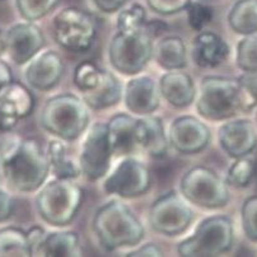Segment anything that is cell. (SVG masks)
<instances>
[{"label":"cell","mask_w":257,"mask_h":257,"mask_svg":"<svg viewBox=\"0 0 257 257\" xmlns=\"http://www.w3.org/2000/svg\"><path fill=\"white\" fill-rule=\"evenodd\" d=\"M93 230L101 246L108 251L135 246L144 237V228L138 216L117 200L106 203L96 211Z\"/></svg>","instance_id":"6da1fadb"},{"label":"cell","mask_w":257,"mask_h":257,"mask_svg":"<svg viewBox=\"0 0 257 257\" xmlns=\"http://www.w3.org/2000/svg\"><path fill=\"white\" fill-rule=\"evenodd\" d=\"M196 108L204 118L211 121L227 120L239 111L248 112L239 79L224 77L204 78L200 85Z\"/></svg>","instance_id":"7a4b0ae2"},{"label":"cell","mask_w":257,"mask_h":257,"mask_svg":"<svg viewBox=\"0 0 257 257\" xmlns=\"http://www.w3.org/2000/svg\"><path fill=\"white\" fill-rule=\"evenodd\" d=\"M51 168L47 154L36 139H26L20 149L2 166V175L12 189L33 192L44 185Z\"/></svg>","instance_id":"3957f363"},{"label":"cell","mask_w":257,"mask_h":257,"mask_svg":"<svg viewBox=\"0 0 257 257\" xmlns=\"http://www.w3.org/2000/svg\"><path fill=\"white\" fill-rule=\"evenodd\" d=\"M84 200V191L70 178L46 183L36 197V208L45 222L63 227L75 218Z\"/></svg>","instance_id":"277c9868"},{"label":"cell","mask_w":257,"mask_h":257,"mask_svg":"<svg viewBox=\"0 0 257 257\" xmlns=\"http://www.w3.org/2000/svg\"><path fill=\"white\" fill-rule=\"evenodd\" d=\"M88 123V104L74 94L52 97L42 108L41 125L45 130L64 140L77 139L85 132Z\"/></svg>","instance_id":"5b68a950"},{"label":"cell","mask_w":257,"mask_h":257,"mask_svg":"<svg viewBox=\"0 0 257 257\" xmlns=\"http://www.w3.org/2000/svg\"><path fill=\"white\" fill-rule=\"evenodd\" d=\"M233 239L232 220L224 215H214L200 223L191 237L180 242L177 252L183 257L218 256L229 251Z\"/></svg>","instance_id":"8992f818"},{"label":"cell","mask_w":257,"mask_h":257,"mask_svg":"<svg viewBox=\"0 0 257 257\" xmlns=\"http://www.w3.org/2000/svg\"><path fill=\"white\" fill-rule=\"evenodd\" d=\"M74 84L83 93L85 103L94 109L113 106L122 93L117 78L92 61H83L75 68Z\"/></svg>","instance_id":"52a82bcc"},{"label":"cell","mask_w":257,"mask_h":257,"mask_svg":"<svg viewBox=\"0 0 257 257\" xmlns=\"http://www.w3.org/2000/svg\"><path fill=\"white\" fill-rule=\"evenodd\" d=\"M52 33L56 42L68 51L84 52L96 39V22L87 12L69 7L54 17Z\"/></svg>","instance_id":"ba28073f"},{"label":"cell","mask_w":257,"mask_h":257,"mask_svg":"<svg viewBox=\"0 0 257 257\" xmlns=\"http://www.w3.org/2000/svg\"><path fill=\"white\" fill-rule=\"evenodd\" d=\"M152 37L145 27L134 33L118 32L109 45V61L122 74L134 75L147 66L153 55Z\"/></svg>","instance_id":"9c48e42d"},{"label":"cell","mask_w":257,"mask_h":257,"mask_svg":"<svg viewBox=\"0 0 257 257\" xmlns=\"http://www.w3.org/2000/svg\"><path fill=\"white\" fill-rule=\"evenodd\" d=\"M181 192L190 203L206 209L223 208L229 200L227 183L206 167H194L185 173Z\"/></svg>","instance_id":"30bf717a"},{"label":"cell","mask_w":257,"mask_h":257,"mask_svg":"<svg viewBox=\"0 0 257 257\" xmlns=\"http://www.w3.org/2000/svg\"><path fill=\"white\" fill-rule=\"evenodd\" d=\"M148 218L149 224L156 232L173 237L183 233L190 227L194 220V211L172 191L154 201Z\"/></svg>","instance_id":"8fae6325"},{"label":"cell","mask_w":257,"mask_h":257,"mask_svg":"<svg viewBox=\"0 0 257 257\" xmlns=\"http://www.w3.org/2000/svg\"><path fill=\"white\" fill-rule=\"evenodd\" d=\"M151 181V173L145 164L134 158H126L106 178L103 190L107 194L126 199L137 197L148 191Z\"/></svg>","instance_id":"7c38bea8"},{"label":"cell","mask_w":257,"mask_h":257,"mask_svg":"<svg viewBox=\"0 0 257 257\" xmlns=\"http://www.w3.org/2000/svg\"><path fill=\"white\" fill-rule=\"evenodd\" d=\"M111 157L112 152L107 137V125L102 122L94 123L88 130L82 145L79 158L82 172L89 180H99L108 171Z\"/></svg>","instance_id":"4fadbf2b"},{"label":"cell","mask_w":257,"mask_h":257,"mask_svg":"<svg viewBox=\"0 0 257 257\" xmlns=\"http://www.w3.org/2000/svg\"><path fill=\"white\" fill-rule=\"evenodd\" d=\"M44 45L45 37L41 28L31 21L17 23L6 33V51L18 65L32 60Z\"/></svg>","instance_id":"5bb4252c"},{"label":"cell","mask_w":257,"mask_h":257,"mask_svg":"<svg viewBox=\"0 0 257 257\" xmlns=\"http://www.w3.org/2000/svg\"><path fill=\"white\" fill-rule=\"evenodd\" d=\"M35 97L20 82L7 83L0 88V127L13 128L18 120L32 112Z\"/></svg>","instance_id":"9a60e30c"},{"label":"cell","mask_w":257,"mask_h":257,"mask_svg":"<svg viewBox=\"0 0 257 257\" xmlns=\"http://www.w3.org/2000/svg\"><path fill=\"white\" fill-rule=\"evenodd\" d=\"M171 145L182 154H195L206 148L210 140L208 126L192 116L176 118L170 127Z\"/></svg>","instance_id":"2e32d148"},{"label":"cell","mask_w":257,"mask_h":257,"mask_svg":"<svg viewBox=\"0 0 257 257\" xmlns=\"http://www.w3.org/2000/svg\"><path fill=\"white\" fill-rule=\"evenodd\" d=\"M64 61L54 50L37 54L26 69L28 84L37 90H50L58 85L64 74Z\"/></svg>","instance_id":"e0dca14e"},{"label":"cell","mask_w":257,"mask_h":257,"mask_svg":"<svg viewBox=\"0 0 257 257\" xmlns=\"http://www.w3.org/2000/svg\"><path fill=\"white\" fill-rule=\"evenodd\" d=\"M218 139L228 156L235 159L246 157L257 145L256 128L251 121L244 118L229 121L220 126Z\"/></svg>","instance_id":"ac0fdd59"},{"label":"cell","mask_w":257,"mask_h":257,"mask_svg":"<svg viewBox=\"0 0 257 257\" xmlns=\"http://www.w3.org/2000/svg\"><path fill=\"white\" fill-rule=\"evenodd\" d=\"M161 90L149 77H138L126 85L125 104L137 115H149L159 107Z\"/></svg>","instance_id":"d6986e66"},{"label":"cell","mask_w":257,"mask_h":257,"mask_svg":"<svg viewBox=\"0 0 257 257\" xmlns=\"http://www.w3.org/2000/svg\"><path fill=\"white\" fill-rule=\"evenodd\" d=\"M159 90L163 98L173 107L183 108L194 102L196 89L191 77L183 71L170 70L161 78Z\"/></svg>","instance_id":"ffe728a7"},{"label":"cell","mask_w":257,"mask_h":257,"mask_svg":"<svg viewBox=\"0 0 257 257\" xmlns=\"http://www.w3.org/2000/svg\"><path fill=\"white\" fill-rule=\"evenodd\" d=\"M229 46L214 32H200L194 40L192 58L201 68H214L227 60Z\"/></svg>","instance_id":"44dd1931"},{"label":"cell","mask_w":257,"mask_h":257,"mask_svg":"<svg viewBox=\"0 0 257 257\" xmlns=\"http://www.w3.org/2000/svg\"><path fill=\"white\" fill-rule=\"evenodd\" d=\"M135 139L138 147L144 149L153 158H162L167 153V135L164 132L163 122L159 117L148 116L138 120Z\"/></svg>","instance_id":"7402d4cb"},{"label":"cell","mask_w":257,"mask_h":257,"mask_svg":"<svg viewBox=\"0 0 257 257\" xmlns=\"http://www.w3.org/2000/svg\"><path fill=\"white\" fill-rule=\"evenodd\" d=\"M138 120L126 113L113 116L107 123V137L112 156H127L137 148L135 128Z\"/></svg>","instance_id":"603a6c76"},{"label":"cell","mask_w":257,"mask_h":257,"mask_svg":"<svg viewBox=\"0 0 257 257\" xmlns=\"http://www.w3.org/2000/svg\"><path fill=\"white\" fill-rule=\"evenodd\" d=\"M79 237L74 232H54L45 234L33 249V256L71 257L79 256Z\"/></svg>","instance_id":"cb8c5ba5"},{"label":"cell","mask_w":257,"mask_h":257,"mask_svg":"<svg viewBox=\"0 0 257 257\" xmlns=\"http://www.w3.org/2000/svg\"><path fill=\"white\" fill-rule=\"evenodd\" d=\"M158 65L166 70H180L186 66V46L180 37H166L161 40L153 51Z\"/></svg>","instance_id":"d4e9b609"},{"label":"cell","mask_w":257,"mask_h":257,"mask_svg":"<svg viewBox=\"0 0 257 257\" xmlns=\"http://www.w3.org/2000/svg\"><path fill=\"white\" fill-rule=\"evenodd\" d=\"M228 23L239 35L257 32V0H238L228 14Z\"/></svg>","instance_id":"484cf974"},{"label":"cell","mask_w":257,"mask_h":257,"mask_svg":"<svg viewBox=\"0 0 257 257\" xmlns=\"http://www.w3.org/2000/svg\"><path fill=\"white\" fill-rule=\"evenodd\" d=\"M33 256L27 232L21 228L6 227L0 229V257Z\"/></svg>","instance_id":"4316f807"},{"label":"cell","mask_w":257,"mask_h":257,"mask_svg":"<svg viewBox=\"0 0 257 257\" xmlns=\"http://www.w3.org/2000/svg\"><path fill=\"white\" fill-rule=\"evenodd\" d=\"M50 166L58 178H75L80 175L82 168L66 157L65 145L60 140H51L47 147Z\"/></svg>","instance_id":"83f0119b"},{"label":"cell","mask_w":257,"mask_h":257,"mask_svg":"<svg viewBox=\"0 0 257 257\" xmlns=\"http://www.w3.org/2000/svg\"><path fill=\"white\" fill-rule=\"evenodd\" d=\"M145 13L144 7L138 3H133L127 8L122 9L117 17V28L120 32L134 33L143 31L145 27Z\"/></svg>","instance_id":"f1b7e54d"},{"label":"cell","mask_w":257,"mask_h":257,"mask_svg":"<svg viewBox=\"0 0 257 257\" xmlns=\"http://www.w3.org/2000/svg\"><path fill=\"white\" fill-rule=\"evenodd\" d=\"M237 60L238 68L244 73L257 71V35H247L237 45Z\"/></svg>","instance_id":"f546056e"},{"label":"cell","mask_w":257,"mask_h":257,"mask_svg":"<svg viewBox=\"0 0 257 257\" xmlns=\"http://www.w3.org/2000/svg\"><path fill=\"white\" fill-rule=\"evenodd\" d=\"M254 163L251 159L244 157L237 158V161L232 164L227 173V183L234 187H246L251 182L254 175Z\"/></svg>","instance_id":"4dcf8cb0"},{"label":"cell","mask_w":257,"mask_h":257,"mask_svg":"<svg viewBox=\"0 0 257 257\" xmlns=\"http://www.w3.org/2000/svg\"><path fill=\"white\" fill-rule=\"evenodd\" d=\"M58 0H16V6L26 21H37L55 8Z\"/></svg>","instance_id":"1f68e13d"},{"label":"cell","mask_w":257,"mask_h":257,"mask_svg":"<svg viewBox=\"0 0 257 257\" xmlns=\"http://www.w3.org/2000/svg\"><path fill=\"white\" fill-rule=\"evenodd\" d=\"M242 227L246 237L257 242V195L248 197L242 206Z\"/></svg>","instance_id":"d6a6232c"},{"label":"cell","mask_w":257,"mask_h":257,"mask_svg":"<svg viewBox=\"0 0 257 257\" xmlns=\"http://www.w3.org/2000/svg\"><path fill=\"white\" fill-rule=\"evenodd\" d=\"M23 140L13 128L0 127V167L14 156Z\"/></svg>","instance_id":"836d02e7"},{"label":"cell","mask_w":257,"mask_h":257,"mask_svg":"<svg viewBox=\"0 0 257 257\" xmlns=\"http://www.w3.org/2000/svg\"><path fill=\"white\" fill-rule=\"evenodd\" d=\"M213 18V11L200 3H190L187 7V21L192 30L201 31Z\"/></svg>","instance_id":"e575fe53"},{"label":"cell","mask_w":257,"mask_h":257,"mask_svg":"<svg viewBox=\"0 0 257 257\" xmlns=\"http://www.w3.org/2000/svg\"><path fill=\"white\" fill-rule=\"evenodd\" d=\"M154 12L161 14H173L186 9L191 0H147Z\"/></svg>","instance_id":"d590c367"},{"label":"cell","mask_w":257,"mask_h":257,"mask_svg":"<svg viewBox=\"0 0 257 257\" xmlns=\"http://www.w3.org/2000/svg\"><path fill=\"white\" fill-rule=\"evenodd\" d=\"M238 79H239L242 87H243L247 108H248V111H251L257 104V71H254V73H244Z\"/></svg>","instance_id":"8d00e7d4"},{"label":"cell","mask_w":257,"mask_h":257,"mask_svg":"<svg viewBox=\"0 0 257 257\" xmlns=\"http://www.w3.org/2000/svg\"><path fill=\"white\" fill-rule=\"evenodd\" d=\"M13 199L8 192L0 189V223L6 222L13 214Z\"/></svg>","instance_id":"74e56055"},{"label":"cell","mask_w":257,"mask_h":257,"mask_svg":"<svg viewBox=\"0 0 257 257\" xmlns=\"http://www.w3.org/2000/svg\"><path fill=\"white\" fill-rule=\"evenodd\" d=\"M127 256L130 257H142V256H163V251L157 246L156 243H145L135 251L128 252Z\"/></svg>","instance_id":"f35d334b"},{"label":"cell","mask_w":257,"mask_h":257,"mask_svg":"<svg viewBox=\"0 0 257 257\" xmlns=\"http://www.w3.org/2000/svg\"><path fill=\"white\" fill-rule=\"evenodd\" d=\"M93 3L99 11L104 13H113L126 3V0H93Z\"/></svg>","instance_id":"ab89813d"},{"label":"cell","mask_w":257,"mask_h":257,"mask_svg":"<svg viewBox=\"0 0 257 257\" xmlns=\"http://www.w3.org/2000/svg\"><path fill=\"white\" fill-rule=\"evenodd\" d=\"M167 30V25L159 20H153L151 22L145 23V31L152 36V37H157L158 35H161L162 32Z\"/></svg>","instance_id":"60d3db41"},{"label":"cell","mask_w":257,"mask_h":257,"mask_svg":"<svg viewBox=\"0 0 257 257\" xmlns=\"http://www.w3.org/2000/svg\"><path fill=\"white\" fill-rule=\"evenodd\" d=\"M27 234L28 238H30V242H31V246H32V249H35V247L42 241V238L45 237V230L42 229L41 227H35L31 228L30 230H27Z\"/></svg>","instance_id":"b9f144b4"},{"label":"cell","mask_w":257,"mask_h":257,"mask_svg":"<svg viewBox=\"0 0 257 257\" xmlns=\"http://www.w3.org/2000/svg\"><path fill=\"white\" fill-rule=\"evenodd\" d=\"M12 80H13V75H12L11 68L8 64L0 60V88Z\"/></svg>","instance_id":"7bdbcfd3"},{"label":"cell","mask_w":257,"mask_h":257,"mask_svg":"<svg viewBox=\"0 0 257 257\" xmlns=\"http://www.w3.org/2000/svg\"><path fill=\"white\" fill-rule=\"evenodd\" d=\"M6 51V36H3V32L0 30V55Z\"/></svg>","instance_id":"ee69618b"},{"label":"cell","mask_w":257,"mask_h":257,"mask_svg":"<svg viewBox=\"0 0 257 257\" xmlns=\"http://www.w3.org/2000/svg\"><path fill=\"white\" fill-rule=\"evenodd\" d=\"M256 123H257V113H256Z\"/></svg>","instance_id":"f6af8a7d"},{"label":"cell","mask_w":257,"mask_h":257,"mask_svg":"<svg viewBox=\"0 0 257 257\" xmlns=\"http://www.w3.org/2000/svg\"><path fill=\"white\" fill-rule=\"evenodd\" d=\"M0 173H2V167H0Z\"/></svg>","instance_id":"bcb514c9"},{"label":"cell","mask_w":257,"mask_h":257,"mask_svg":"<svg viewBox=\"0 0 257 257\" xmlns=\"http://www.w3.org/2000/svg\"><path fill=\"white\" fill-rule=\"evenodd\" d=\"M0 2H4V0H0Z\"/></svg>","instance_id":"7dc6e473"}]
</instances>
